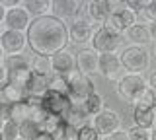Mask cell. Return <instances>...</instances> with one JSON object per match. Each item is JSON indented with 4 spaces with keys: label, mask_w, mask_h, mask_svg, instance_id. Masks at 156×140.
I'll list each match as a JSON object with an SVG mask.
<instances>
[{
    "label": "cell",
    "mask_w": 156,
    "mask_h": 140,
    "mask_svg": "<svg viewBox=\"0 0 156 140\" xmlns=\"http://www.w3.org/2000/svg\"><path fill=\"white\" fill-rule=\"evenodd\" d=\"M26 41L33 55L53 56L68 49V26L53 14L33 18L26 29Z\"/></svg>",
    "instance_id": "cell-1"
},
{
    "label": "cell",
    "mask_w": 156,
    "mask_h": 140,
    "mask_svg": "<svg viewBox=\"0 0 156 140\" xmlns=\"http://www.w3.org/2000/svg\"><path fill=\"white\" fill-rule=\"evenodd\" d=\"M117 56H119L121 68H123L127 74H144V72L150 68V62H152L150 51L146 49V47H139V45L123 47Z\"/></svg>",
    "instance_id": "cell-2"
},
{
    "label": "cell",
    "mask_w": 156,
    "mask_h": 140,
    "mask_svg": "<svg viewBox=\"0 0 156 140\" xmlns=\"http://www.w3.org/2000/svg\"><path fill=\"white\" fill-rule=\"evenodd\" d=\"M146 90V78L143 74H121L115 84V94L121 101L129 105H136L140 95Z\"/></svg>",
    "instance_id": "cell-3"
},
{
    "label": "cell",
    "mask_w": 156,
    "mask_h": 140,
    "mask_svg": "<svg viewBox=\"0 0 156 140\" xmlns=\"http://www.w3.org/2000/svg\"><path fill=\"white\" fill-rule=\"evenodd\" d=\"M66 80V94L74 105H82L86 97H90L96 91V84L92 76H86L78 70H72L65 76Z\"/></svg>",
    "instance_id": "cell-4"
},
{
    "label": "cell",
    "mask_w": 156,
    "mask_h": 140,
    "mask_svg": "<svg viewBox=\"0 0 156 140\" xmlns=\"http://www.w3.org/2000/svg\"><path fill=\"white\" fill-rule=\"evenodd\" d=\"M123 45V35L109 29L107 26H100L94 29V35L90 39V49L98 55H107V53H117Z\"/></svg>",
    "instance_id": "cell-5"
},
{
    "label": "cell",
    "mask_w": 156,
    "mask_h": 140,
    "mask_svg": "<svg viewBox=\"0 0 156 140\" xmlns=\"http://www.w3.org/2000/svg\"><path fill=\"white\" fill-rule=\"evenodd\" d=\"M41 107H43V111H45L47 115L65 121L66 113H68V111H70V107H72V101H70V97H68V95H65V94H57V91L47 90V94L41 97Z\"/></svg>",
    "instance_id": "cell-6"
},
{
    "label": "cell",
    "mask_w": 156,
    "mask_h": 140,
    "mask_svg": "<svg viewBox=\"0 0 156 140\" xmlns=\"http://www.w3.org/2000/svg\"><path fill=\"white\" fill-rule=\"evenodd\" d=\"M92 127L96 128V132L100 134L101 138L109 136V134L117 132V130H121V125H123V121H121V115L117 113L113 109H104L101 113H98L94 119H92Z\"/></svg>",
    "instance_id": "cell-7"
},
{
    "label": "cell",
    "mask_w": 156,
    "mask_h": 140,
    "mask_svg": "<svg viewBox=\"0 0 156 140\" xmlns=\"http://www.w3.org/2000/svg\"><path fill=\"white\" fill-rule=\"evenodd\" d=\"M135 23H136V16H135V14L131 12L129 8H125L123 2H115L113 12L109 14V18L105 20L104 26H107L109 29L117 31L119 35H123V33L129 29L131 26H135Z\"/></svg>",
    "instance_id": "cell-8"
},
{
    "label": "cell",
    "mask_w": 156,
    "mask_h": 140,
    "mask_svg": "<svg viewBox=\"0 0 156 140\" xmlns=\"http://www.w3.org/2000/svg\"><path fill=\"white\" fill-rule=\"evenodd\" d=\"M27 47L26 41V33L22 31H12V29H4L0 33V49L4 51V55H23Z\"/></svg>",
    "instance_id": "cell-9"
},
{
    "label": "cell",
    "mask_w": 156,
    "mask_h": 140,
    "mask_svg": "<svg viewBox=\"0 0 156 140\" xmlns=\"http://www.w3.org/2000/svg\"><path fill=\"white\" fill-rule=\"evenodd\" d=\"M113 8H115V2H111V0H90V2L84 4V12L88 16V22L100 23V26L105 23L109 14L113 12Z\"/></svg>",
    "instance_id": "cell-10"
},
{
    "label": "cell",
    "mask_w": 156,
    "mask_h": 140,
    "mask_svg": "<svg viewBox=\"0 0 156 140\" xmlns=\"http://www.w3.org/2000/svg\"><path fill=\"white\" fill-rule=\"evenodd\" d=\"M94 35V26H92L88 20H74L70 22L68 26V45H76V47H82V45H88Z\"/></svg>",
    "instance_id": "cell-11"
},
{
    "label": "cell",
    "mask_w": 156,
    "mask_h": 140,
    "mask_svg": "<svg viewBox=\"0 0 156 140\" xmlns=\"http://www.w3.org/2000/svg\"><path fill=\"white\" fill-rule=\"evenodd\" d=\"M84 4L86 2H80V0H53V8H51V14L58 20H62L66 23V20H78L80 12L84 10Z\"/></svg>",
    "instance_id": "cell-12"
},
{
    "label": "cell",
    "mask_w": 156,
    "mask_h": 140,
    "mask_svg": "<svg viewBox=\"0 0 156 140\" xmlns=\"http://www.w3.org/2000/svg\"><path fill=\"white\" fill-rule=\"evenodd\" d=\"M29 22H31V16L26 12V8H22V2H20L16 8H10V10H6V14H4V22H2V23L6 26V29L26 33Z\"/></svg>",
    "instance_id": "cell-13"
},
{
    "label": "cell",
    "mask_w": 156,
    "mask_h": 140,
    "mask_svg": "<svg viewBox=\"0 0 156 140\" xmlns=\"http://www.w3.org/2000/svg\"><path fill=\"white\" fill-rule=\"evenodd\" d=\"M121 72V62L119 56L115 53H107V55H100L98 56V74L105 80H119Z\"/></svg>",
    "instance_id": "cell-14"
},
{
    "label": "cell",
    "mask_w": 156,
    "mask_h": 140,
    "mask_svg": "<svg viewBox=\"0 0 156 140\" xmlns=\"http://www.w3.org/2000/svg\"><path fill=\"white\" fill-rule=\"evenodd\" d=\"M98 53L92 51L90 47L80 49L78 53H74V62H76V70L82 72L86 76H92L98 72Z\"/></svg>",
    "instance_id": "cell-15"
},
{
    "label": "cell",
    "mask_w": 156,
    "mask_h": 140,
    "mask_svg": "<svg viewBox=\"0 0 156 140\" xmlns=\"http://www.w3.org/2000/svg\"><path fill=\"white\" fill-rule=\"evenodd\" d=\"M49 59H51V70H53V74H57V76H66L68 72L76 70L74 53L68 51V49L57 53V55L49 56Z\"/></svg>",
    "instance_id": "cell-16"
},
{
    "label": "cell",
    "mask_w": 156,
    "mask_h": 140,
    "mask_svg": "<svg viewBox=\"0 0 156 140\" xmlns=\"http://www.w3.org/2000/svg\"><path fill=\"white\" fill-rule=\"evenodd\" d=\"M156 125V111L143 107V105H133V127L150 130Z\"/></svg>",
    "instance_id": "cell-17"
},
{
    "label": "cell",
    "mask_w": 156,
    "mask_h": 140,
    "mask_svg": "<svg viewBox=\"0 0 156 140\" xmlns=\"http://www.w3.org/2000/svg\"><path fill=\"white\" fill-rule=\"evenodd\" d=\"M123 39L129 41V45H139V47H146L150 43V35L146 29V23H135L129 29L123 33Z\"/></svg>",
    "instance_id": "cell-18"
},
{
    "label": "cell",
    "mask_w": 156,
    "mask_h": 140,
    "mask_svg": "<svg viewBox=\"0 0 156 140\" xmlns=\"http://www.w3.org/2000/svg\"><path fill=\"white\" fill-rule=\"evenodd\" d=\"M22 8H26V12L31 16V20H33V18H41V16L51 14L53 0H23Z\"/></svg>",
    "instance_id": "cell-19"
},
{
    "label": "cell",
    "mask_w": 156,
    "mask_h": 140,
    "mask_svg": "<svg viewBox=\"0 0 156 140\" xmlns=\"http://www.w3.org/2000/svg\"><path fill=\"white\" fill-rule=\"evenodd\" d=\"M47 90H49V78L47 76H37V74L29 76V82H27V95L29 97L41 99L47 94Z\"/></svg>",
    "instance_id": "cell-20"
},
{
    "label": "cell",
    "mask_w": 156,
    "mask_h": 140,
    "mask_svg": "<svg viewBox=\"0 0 156 140\" xmlns=\"http://www.w3.org/2000/svg\"><path fill=\"white\" fill-rule=\"evenodd\" d=\"M29 70H31V74L47 76V78H51V76H53V70H51V59H49V56L33 55L31 59H29Z\"/></svg>",
    "instance_id": "cell-21"
},
{
    "label": "cell",
    "mask_w": 156,
    "mask_h": 140,
    "mask_svg": "<svg viewBox=\"0 0 156 140\" xmlns=\"http://www.w3.org/2000/svg\"><path fill=\"white\" fill-rule=\"evenodd\" d=\"M82 109H84V113H86L90 119H94L98 113H101V111L105 109V101H104V97H101L98 91H94L90 97L84 99V103H82Z\"/></svg>",
    "instance_id": "cell-22"
},
{
    "label": "cell",
    "mask_w": 156,
    "mask_h": 140,
    "mask_svg": "<svg viewBox=\"0 0 156 140\" xmlns=\"http://www.w3.org/2000/svg\"><path fill=\"white\" fill-rule=\"evenodd\" d=\"M29 115H31V105L27 101H20V103L10 105V121H14L16 125L29 121Z\"/></svg>",
    "instance_id": "cell-23"
},
{
    "label": "cell",
    "mask_w": 156,
    "mask_h": 140,
    "mask_svg": "<svg viewBox=\"0 0 156 140\" xmlns=\"http://www.w3.org/2000/svg\"><path fill=\"white\" fill-rule=\"evenodd\" d=\"M2 64H4V68L8 72L26 70V68H29V59L23 56V55H10V56H4Z\"/></svg>",
    "instance_id": "cell-24"
},
{
    "label": "cell",
    "mask_w": 156,
    "mask_h": 140,
    "mask_svg": "<svg viewBox=\"0 0 156 140\" xmlns=\"http://www.w3.org/2000/svg\"><path fill=\"white\" fill-rule=\"evenodd\" d=\"M39 132H41L39 127L35 123H31V121H23V123L18 125V134H20L22 140H33Z\"/></svg>",
    "instance_id": "cell-25"
},
{
    "label": "cell",
    "mask_w": 156,
    "mask_h": 140,
    "mask_svg": "<svg viewBox=\"0 0 156 140\" xmlns=\"http://www.w3.org/2000/svg\"><path fill=\"white\" fill-rule=\"evenodd\" d=\"M0 138L2 140H18V125L14 121H4L2 127H0Z\"/></svg>",
    "instance_id": "cell-26"
},
{
    "label": "cell",
    "mask_w": 156,
    "mask_h": 140,
    "mask_svg": "<svg viewBox=\"0 0 156 140\" xmlns=\"http://www.w3.org/2000/svg\"><path fill=\"white\" fill-rule=\"evenodd\" d=\"M76 140H100V134L88 123V125H84V127H80L76 130Z\"/></svg>",
    "instance_id": "cell-27"
},
{
    "label": "cell",
    "mask_w": 156,
    "mask_h": 140,
    "mask_svg": "<svg viewBox=\"0 0 156 140\" xmlns=\"http://www.w3.org/2000/svg\"><path fill=\"white\" fill-rule=\"evenodd\" d=\"M49 90L51 91H57V94H66V80H65V76H57V74H53L51 78H49Z\"/></svg>",
    "instance_id": "cell-28"
},
{
    "label": "cell",
    "mask_w": 156,
    "mask_h": 140,
    "mask_svg": "<svg viewBox=\"0 0 156 140\" xmlns=\"http://www.w3.org/2000/svg\"><path fill=\"white\" fill-rule=\"evenodd\" d=\"M136 105H143V107H148V109H154L156 111V94H154L152 90L146 88L144 94L140 95V99L136 101Z\"/></svg>",
    "instance_id": "cell-29"
},
{
    "label": "cell",
    "mask_w": 156,
    "mask_h": 140,
    "mask_svg": "<svg viewBox=\"0 0 156 140\" xmlns=\"http://www.w3.org/2000/svg\"><path fill=\"white\" fill-rule=\"evenodd\" d=\"M127 132V138L129 140H150V130L146 128H139V127H131Z\"/></svg>",
    "instance_id": "cell-30"
},
{
    "label": "cell",
    "mask_w": 156,
    "mask_h": 140,
    "mask_svg": "<svg viewBox=\"0 0 156 140\" xmlns=\"http://www.w3.org/2000/svg\"><path fill=\"white\" fill-rule=\"evenodd\" d=\"M123 4H125V8H129V10L136 16V14L144 12V8L148 6V0H127V2H123Z\"/></svg>",
    "instance_id": "cell-31"
},
{
    "label": "cell",
    "mask_w": 156,
    "mask_h": 140,
    "mask_svg": "<svg viewBox=\"0 0 156 140\" xmlns=\"http://www.w3.org/2000/svg\"><path fill=\"white\" fill-rule=\"evenodd\" d=\"M144 18L148 20V23L150 22H156V0H148V6L144 8Z\"/></svg>",
    "instance_id": "cell-32"
},
{
    "label": "cell",
    "mask_w": 156,
    "mask_h": 140,
    "mask_svg": "<svg viewBox=\"0 0 156 140\" xmlns=\"http://www.w3.org/2000/svg\"><path fill=\"white\" fill-rule=\"evenodd\" d=\"M101 140H129V138H127L125 130H117V132L109 134V136H105V138H101Z\"/></svg>",
    "instance_id": "cell-33"
},
{
    "label": "cell",
    "mask_w": 156,
    "mask_h": 140,
    "mask_svg": "<svg viewBox=\"0 0 156 140\" xmlns=\"http://www.w3.org/2000/svg\"><path fill=\"white\" fill-rule=\"evenodd\" d=\"M146 88H148V90H152L154 94H156V70L148 74V78H146Z\"/></svg>",
    "instance_id": "cell-34"
},
{
    "label": "cell",
    "mask_w": 156,
    "mask_h": 140,
    "mask_svg": "<svg viewBox=\"0 0 156 140\" xmlns=\"http://www.w3.org/2000/svg\"><path fill=\"white\" fill-rule=\"evenodd\" d=\"M146 29H148L150 41H154V43H156V22H150V23H146Z\"/></svg>",
    "instance_id": "cell-35"
},
{
    "label": "cell",
    "mask_w": 156,
    "mask_h": 140,
    "mask_svg": "<svg viewBox=\"0 0 156 140\" xmlns=\"http://www.w3.org/2000/svg\"><path fill=\"white\" fill-rule=\"evenodd\" d=\"M8 84V70L4 68V64H0V86Z\"/></svg>",
    "instance_id": "cell-36"
},
{
    "label": "cell",
    "mask_w": 156,
    "mask_h": 140,
    "mask_svg": "<svg viewBox=\"0 0 156 140\" xmlns=\"http://www.w3.org/2000/svg\"><path fill=\"white\" fill-rule=\"evenodd\" d=\"M33 140H53V134H49V132H39Z\"/></svg>",
    "instance_id": "cell-37"
},
{
    "label": "cell",
    "mask_w": 156,
    "mask_h": 140,
    "mask_svg": "<svg viewBox=\"0 0 156 140\" xmlns=\"http://www.w3.org/2000/svg\"><path fill=\"white\" fill-rule=\"evenodd\" d=\"M150 140H156V127L150 128Z\"/></svg>",
    "instance_id": "cell-38"
},
{
    "label": "cell",
    "mask_w": 156,
    "mask_h": 140,
    "mask_svg": "<svg viewBox=\"0 0 156 140\" xmlns=\"http://www.w3.org/2000/svg\"><path fill=\"white\" fill-rule=\"evenodd\" d=\"M4 14H6V10H4V8H2V6H0V23H2V22H4Z\"/></svg>",
    "instance_id": "cell-39"
},
{
    "label": "cell",
    "mask_w": 156,
    "mask_h": 140,
    "mask_svg": "<svg viewBox=\"0 0 156 140\" xmlns=\"http://www.w3.org/2000/svg\"><path fill=\"white\" fill-rule=\"evenodd\" d=\"M4 56H6V55H4V51H2V49H0V64H2V60H4Z\"/></svg>",
    "instance_id": "cell-40"
},
{
    "label": "cell",
    "mask_w": 156,
    "mask_h": 140,
    "mask_svg": "<svg viewBox=\"0 0 156 140\" xmlns=\"http://www.w3.org/2000/svg\"><path fill=\"white\" fill-rule=\"evenodd\" d=\"M150 56H154V59H156V47H154V51L150 53Z\"/></svg>",
    "instance_id": "cell-41"
},
{
    "label": "cell",
    "mask_w": 156,
    "mask_h": 140,
    "mask_svg": "<svg viewBox=\"0 0 156 140\" xmlns=\"http://www.w3.org/2000/svg\"><path fill=\"white\" fill-rule=\"evenodd\" d=\"M2 123H4V121H2V119H0V127H2Z\"/></svg>",
    "instance_id": "cell-42"
},
{
    "label": "cell",
    "mask_w": 156,
    "mask_h": 140,
    "mask_svg": "<svg viewBox=\"0 0 156 140\" xmlns=\"http://www.w3.org/2000/svg\"><path fill=\"white\" fill-rule=\"evenodd\" d=\"M18 140H22V138H18Z\"/></svg>",
    "instance_id": "cell-43"
},
{
    "label": "cell",
    "mask_w": 156,
    "mask_h": 140,
    "mask_svg": "<svg viewBox=\"0 0 156 140\" xmlns=\"http://www.w3.org/2000/svg\"><path fill=\"white\" fill-rule=\"evenodd\" d=\"M0 140H2V138H0Z\"/></svg>",
    "instance_id": "cell-44"
}]
</instances>
